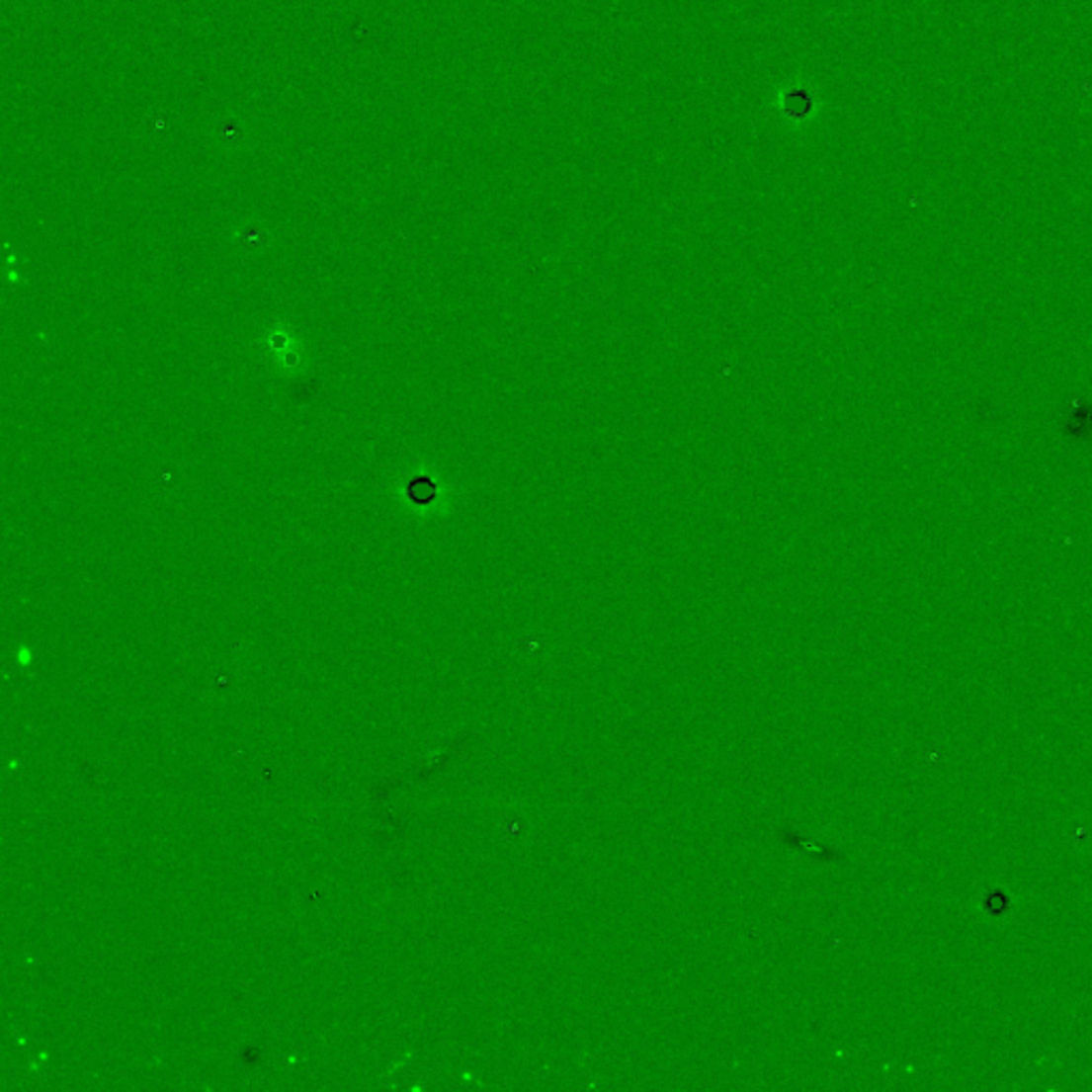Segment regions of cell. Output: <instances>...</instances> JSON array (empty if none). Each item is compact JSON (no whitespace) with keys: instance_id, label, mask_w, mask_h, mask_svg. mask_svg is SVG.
Returning a JSON list of instances; mask_svg holds the SVG:
<instances>
[{"instance_id":"6da1fadb","label":"cell","mask_w":1092,"mask_h":1092,"mask_svg":"<svg viewBox=\"0 0 1092 1092\" xmlns=\"http://www.w3.org/2000/svg\"><path fill=\"white\" fill-rule=\"evenodd\" d=\"M215 139H220L224 145H239L246 139V130L241 126V120L224 118L215 130Z\"/></svg>"}]
</instances>
